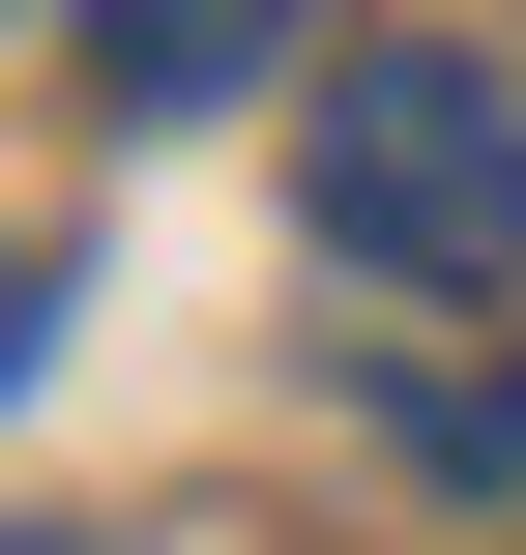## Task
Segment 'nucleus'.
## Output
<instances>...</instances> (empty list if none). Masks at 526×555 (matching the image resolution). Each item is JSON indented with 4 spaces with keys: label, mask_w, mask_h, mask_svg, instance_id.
Returning <instances> with one entry per match:
<instances>
[{
    "label": "nucleus",
    "mask_w": 526,
    "mask_h": 555,
    "mask_svg": "<svg viewBox=\"0 0 526 555\" xmlns=\"http://www.w3.org/2000/svg\"><path fill=\"white\" fill-rule=\"evenodd\" d=\"M0 555H59V527H0Z\"/></svg>",
    "instance_id": "5"
},
{
    "label": "nucleus",
    "mask_w": 526,
    "mask_h": 555,
    "mask_svg": "<svg viewBox=\"0 0 526 555\" xmlns=\"http://www.w3.org/2000/svg\"><path fill=\"white\" fill-rule=\"evenodd\" d=\"M293 205H322V263H381V293H526V88L498 59H322V117H293Z\"/></svg>",
    "instance_id": "1"
},
{
    "label": "nucleus",
    "mask_w": 526,
    "mask_h": 555,
    "mask_svg": "<svg viewBox=\"0 0 526 555\" xmlns=\"http://www.w3.org/2000/svg\"><path fill=\"white\" fill-rule=\"evenodd\" d=\"M88 88L117 117H234V88H293V0H88Z\"/></svg>",
    "instance_id": "2"
},
{
    "label": "nucleus",
    "mask_w": 526,
    "mask_h": 555,
    "mask_svg": "<svg viewBox=\"0 0 526 555\" xmlns=\"http://www.w3.org/2000/svg\"><path fill=\"white\" fill-rule=\"evenodd\" d=\"M29 322H59V263H29V234H0V380H29Z\"/></svg>",
    "instance_id": "4"
},
{
    "label": "nucleus",
    "mask_w": 526,
    "mask_h": 555,
    "mask_svg": "<svg viewBox=\"0 0 526 555\" xmlns=\"http://www.w3.org/2000/svg\"><path fill=\"white\" fill-rule=\"evenodd\" d=\"M410 468H526V380H410Z\"/></svg>",
    "instance_id": "3"
}]
</instances>
